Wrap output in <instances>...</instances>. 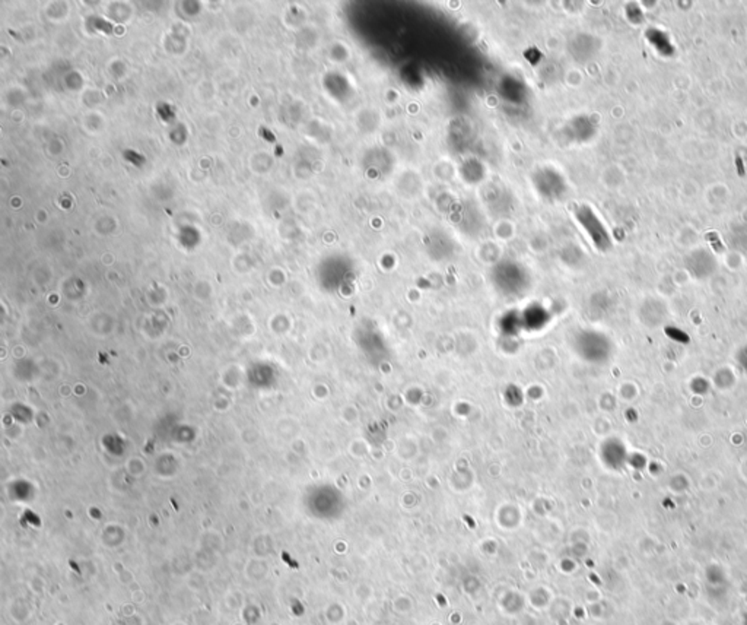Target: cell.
<instances>
[{"label":"cell","instance_id":"obj_1","mask_svg":"<svg viewBox=\"0 0 747 625\" xmlns=\"http://www.w3.org/2000/svg\"><path fill=\"white\" fill-rule=\"evenodd\" d=\"M688 267L697 278H705L714 272V260L705 251H697L689 259Z\"/></svg>","mask_w":747,"mask_h":625},{"label":"cell","instance_id":"obj_3","mask_svg":"<svg viewBox=\"0 0 747 625\" xmlns=\"http://www.w3.org/2000/svg\"><path fill=\"white\" fill-rule=\"evenodd\" d=\"M736 363L740 367L741 372L744 374H747V345L743 347L741 349H739V352L736 355Z\"/></svg>","mask_w":747,"mask_h":625},{"label":"cell","instance_id":"obj_2","mask_svg":"<svg viewBox=\"0 0 747 625\" xmlns=\"http://www.w3.org/2000/svg\"><path fill=\"white\" fill-rule=\"evenodd\" d=\"M647 38L648 41L659 50V52L663 55V56H670L673 55L675 48L672 46V43L668 41V37L660 31V30H648L647 32Z\"/></svg>","mask_w":747,"mask_h":625}]
</instances>
